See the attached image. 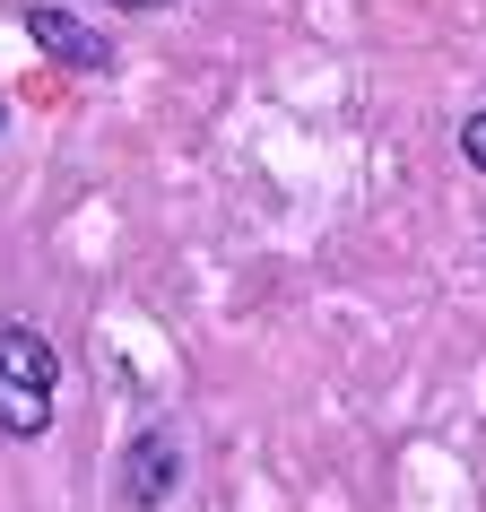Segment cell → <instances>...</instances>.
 Here are the masks:
<instances>
[{
  "label": "cell",
  "mask_w": 486,
  "mask_h": 512,
  "mask_svg": "<svg viewBox=\"0 0 486 512\" xmlns=\"http://www.w3.org/2000/svg\"><path fill=\"white\" fill-rule=\"evenodd\" d=\"M460 157H469V165H478V174H486V105L469 113V122H460Z\"/></svg>",
  "instance_id": "cell-4"
},
{
  "label": "cell",
  "mask_w": 486,
  "mask_h": 512,
  "mask_svg": "<svg viewBox=\"0 0 486 512\" xmlns=\"http://www.w3.org/2000/svg\"><path fill=\"white\" fill-rule=\"evenodd\" d=\"M105 9H183V0H105Z\"/></svg>",
  "instance_id": "cell-5"
},
{
  "label": "cell",
  "mask_w": 486,
  "mask_h": 512,
  "mask_svg": "<svg viewBox=\"0 0 486 512\" xmlns=\"http://www.w3.org/2000/svg\"><path fill=\"white\" fill-rule=\"evenodd\" d=\"M53 400H61V348L35 322H9L0 330V434L9 443H44Z\"/></svg>",
  "instance_id": "cell-1"
},
{
  "label": "cell",
  "mask_w": 486,
  "mask_h": 512,
  "mask_svg": "<svg viewBox=\"0 0 486 512\" xmlns=\"http://www.w3.org/2000/svg\"><path fill=\"white\" fill-rule=\"evenodd\" d=\"M18 27H27V44H35L44 61H61V70H122L113 35H105V27H87L79 9H44V0H35Z\"/></svg>",
  "instance_id": "cell-2"
},
{
  "label": "cell",
  "mask_w": 486,
  "mask_h": 512,
  "mask_svg": "<svg viewBox=\"0 0 486 512\" xmlns=\"http://www.w3.org/2000/svg\"><path fill=\"white\" fill-rule=\"evenodd\" d=\"M174 486H183V443H174V426H148L131 452H122V504L157 512Z\"/></svg>",
  "instance_id": "cell-3"
}]
</instances>
